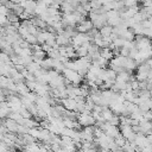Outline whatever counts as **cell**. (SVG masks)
<instances>
[{
    "instance_id": "cell-5",
    "label": "cell",
    "mask_w": 152,
    "mask_h": 152,
    "mask_svg": "<svg viewBox=\"0 0 152 152\" xmlns=\"http://www.w3.org/2000/svg\"><path fill=\"white\" fill-rule=\"evenodd\" d=\"M59 10H61V13H62V14H70V13L75 12V8L71 6V4H70L69 1H65V0L62 2Z\"/></svg>"
},
{
    "instance_id": "cell-3",
    "label": "cell",
    "mask_w": 152,
    "mask_h": 152,
    "mask_svg": "<svg viewBox=\"0 0 152 152\" xmlns=\"http://www.w3.org/2000/svg\"><path fill=\"white\" fill-rule=\"evenodd\" d=\"M93 28H94V25L89 19H84V20H82L81 23H78L76 25V31L80 32V33H88Z\"/></svg>"
},
{
    "instance_id": "cell-7",
    "label": "cell",
    "mask_w": 152,
    "mask_h": 152,
    "mask_svg": "<svg viewBox=\"0 0 152 152\" xmlns=\"http://www.w3.org/2000/svg\"><path fill=\"white\" fill-rule=\"evenodd\" d=\"M7 19H8V23L12 24V25H15V24H19V17L17 14H14L12 11H10V13L7 14Z\"/></svg>"
},
{
    "instance_id": "cell-10",
    "label": "cell",
    "mask_w": 152,
    "mask_h": 152,
    "mask_svg": "<svg viewBox=\"0 0 152 152\" xmlns=\"http://www.w3.org/2000/svg\"><path fill=\"white\" fill-rule=\"evenodd\" d=\"M8 13H10V10H8L5 5H1V6H0V15H6V17H7Z\"/></svg>"
},
{
    "instance_id": "cell-9",
    "label": "cell",
    "mask_w": 152,
    "mask_h": 152,
    "mask_svg": "<svg viewBox=\"0 0 152 152\" xmlns=\"http://www.w3.org/2000/svg\"><path fill=\"white\" fill-rule=\"evenodd\" d=\"M124 5L126 8H132L134 6H138V0H124Z\"/></svg>"
},
{
    "instance_id": "cell-1",
    "label": "cell",
    "mask_w": 152,
    "mask_h": 152,
    "mask_svg": "<svg viewBox=\"0 0 152 152\" xmlns=\"http://www.w3.org/2000/svg\"><path fill=\"white\" fill-rule=\"evenodd\" d=\"M63 76L66 81L68 84H72V86H80L82 83V76L75 71V70H71V69H68L65 68L64 71H63Z\"/></svg>"
},
{
    "instance_id": "cell-8",
    "label": "cell",
    "mask_w": 152,
    "mask_h": 152,
    "mask_svg": "<svg viewBox=\"0 0 152 152\" xmlns=\"http://www.w3.org/2000/svg\"><path fill=\"white\" fill-rule=\"evenodd\" d=\"M12 12H13L14 14H17L18 17H20V15L25 12V10H24V7H21L19 4H15L14 7H13V10H12Z\"/></svg>"
},
{
    "instance_id": "cell-4",
    "label": "cell",
    "mask_w": 152,
    "mask_h": 152,
    "mask_svg": "<svg viewBox=\"0 0 152 152\" xmlns=\"http://www.w3.org/2000/svg\"><path fill=\"white\" fill-rule=\"evenodd\" d=\"M4 126H5V128H6L7 131H10L11 133H14V132H18L19 124H18L17 121H14V120H12V119H10V118H8V119L5 121Z\"/></svg>"
},
{
    "instance_id": "cell-6",
    "label": "cell",
    "mask_w": 152,
    "mask_h": 152,
    "mask_svg": "<svg viewBox=\"0 0 152 152\" xmlns=\"http://www.w3.org/2000/svg\"><path fill=\"white\" fill-rule=\"evenodd\" d=\"M99 32L101 33L102 37H112L113 36V27L110 25H104L103 27H101L99 30Z\"/></svg>"
},
{
    "instance_id": "cell-2",
    "label": "cell",
    "mask_w": 152,
    "mask_h": 152,
    "mask_svg": "<svg viewBox=\"0 0 152 152\" xmlns=\"http://www.w3.org/2000/svg\"><path fill=\"white\" fill-rule=\"evenodd\" d=\"M77 122L81 126H83V127L95 126V124H96V121H95L91 112H88V110H84V112L77 114Z\"/></svg>"
}]
</instances>
